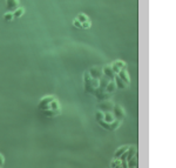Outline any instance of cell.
<instances>
[{
    "instance_id": "cell-3",
    "label": "cell",
    "mask_w": 176,
    "mask_h": 168,
    "mask_svg": "<svg viewBox=\"0 0 176 168\" xmlns=\"http://www.w3.org/2000/svg\"><path fill=\"white\" fill-rule=\"evenodd\" d=\"M55 99V96L53 95H47V96H43L41 100L39 101V110L40 111H45V110H49V105L51 102Z\"/></svg>"
},
{
    "instance_id": "cell-27",
    "label": "cell",
    "mask_w": 176,
    "mask_h": 168,
    "mask_svg": "<svg viewBox=\"0 0 176 168\" xmlns=\"http://www.w3.org/2000/svg\"><path fill=\"white\" fill-rule=\"evenodd\" d=\"M128 168H134V167H128Z\"/></svg>"
},
{
    "instance_id": "cell-24",
    "label": "cell",
    "mask_w": 176,
    "mask_h": 168,
    "mask_svg": "<svg viewBox=\"0 0 176 168\" xmlns=\"http://www.w3.org/2000/svg\"><path fill=\"white\" fill-rule=\"evenodd\" d=\"M91 21H86V22H83V24H81V28H83V30H89L91 28Z\"/></svg>"
},
{
    "instance_id": "cell-21",
    "label": "cell",
    "mask_w": 176,
    "mask_h": 168,
    "mask_svg": "<svg viewBox=\"0 0 176 168\" xmlns=\"http://www.w3.org/2000/svg\"><path fill=\"white\" fill-rule=\"evenodd\" d=\"M4 19H5V21H7V22H10V21H12L13 20V13H11V12H6L5 14H4Z\"/></svg>"
},
{
    "instance_id": "cell-11",
    "label": "cell",
    "mask_w": 176,
    "mask_h": 168,
    "mask_svg": "<svg viewBox=\"0 0 176 168\" xmlns=\"http://www.w3.org/2000/svg\"><path fill=\"white\" fill-rule=\"evenodd\" d=\"M128 148H129V146L127 145V146H121V147H119L116 149V152L114 153V159H120V156L122 155V154H124L127 150H128Z\"/></svg>"
},
{
    "instance_id": "cell-14",
    "label": "cell",
    "mask_w": 176,
    "mask_h": 168,
    "mask_svg": "<svg viewBox=\"0 0 176 168\" xmlns=\"http://www.w3.org/2000/svg\"><path fill=\"white\" fill-rule=\"evenodd\" d=\"M114 82H115V86H116V88H119V90H124L127 86H126V84L117 76V75H115L114 76Z\"/></svg>"
},
{
    "instance_id": "cell-12",
    "label": "cell",
    "mask_w": 176,
    "mask_h": 168,
    "mask_svg": "<svg viewBox=\"0 0 176 168\" xmlns=\"http://www.w3.org/2000/svg\"><path fill=\"white\" fill-rule=\"evenodd\" d=\"M60 113H61V111H52V110H45V111H42V114L45 116H47V118L58 116V115H60Z\"/></svg>"
},
{
    "instance_id": "cell-4",
    "label": "cell",
    "mask_w": 176,
    "mask_h": 168,
    "mask_svg": "<svg viewBox=\"0 0 176 168\" xmlns=\"http://www.w3.org/2000/svg\"><path fill=\"white\" fill-rule=\"evenodd\" d=\"M93 94H94V96L100 100V101H105V100H109V98H110V95L112 94H108L105 90H101V88H95L94 91H93Z\"/></svg>"
},
{
    "instance_id": "cell-1",
    "label": "cell",
    "mask_w": 176,
    "mask_h": 168,
    "mask_svg": "<svg viewBox=\"0 0 176 168\" xmlns=\"http://www.w3.org/2000/svg\"><path fill=\"white\" fill-rule=\"evenodd\" d=\"M112 113H113L115 120H119V121H121V122H122L123 119L126 118V111H124L123 107L120 106V105H114V106H113V110H112Z\"/></svg>"
},
{
    "instance_id": "cell-20",
    "label": "cell",
    "mask_w": 176,
    "mask_h": 168,
    "mask_svg": "<svg viewBox=\"0 0 176 168\" xmlns=\"http://www.w3.org/2000/svg\"><path fill=\"white\" fill-rule=\"evenodd\" d=\"M77 19H78L81 24H83V22H86V21H89V18H88L86 14H83V13H80L78 17H77Z\"/></svg>"
},
{
    "instance_id": "cell-7",
    "label": "cell",
    "mask_w": 176,
    "mask_h": 168,
    "mask_svg": "<svg viewBox=\"0 0 176 168\" xmlns=\"http://www.w3.org/2000/svg\"><path fill=\"white\" fill-rule=\"evenodd\" d=\"M102 74L103 76L106 78V79H108L109 81L110 80H114V72H113V70H112V67H110V65H107V66H105L103 68H102Z\"/></svg>"
},
{
    "instance_id": "cell-6",
    "label": "cell",
    "mask_w": 176,
    "mask_h": 168,
    "mask_svg": "<svg viewBox=\"0 0 176 168\" xmlns=\"http://www.w3.org/2000/svg\"><path fill=\"white\" fill-rule=\"evenodd\" d=\"M20 7V2L19 0H6V8H7V12H11L13 13L17 8Z\"/></svg>"
},
{
    "instance_id": "cell-22",
    "label": "cell",
    "mask_w": 176,
    "mask_h": 168,
    "mask_svg": "<svg viewBox=\"0 0 176 168\" xmlns=\"http://www.w3.org/2000/svg\"><path fill=\"white\" fill-rule=\"evenodd\" d=\"M95 119H96V121H102L103 120V112H101V111H99L95 113Z\"/></svg>"
},
{
    "instance_id": "cell-15",
    "label": "cell",
    "mask_w": 176,
    "mask_h": 168,
    "mask_svg": "<svg viewBox=\"0 0 176 168\" xmlns=\"http://www.w3.org/2000/svg\"><path fill=\"white\" fill-rule=\"evenodd\" d=\"M49 110H52V111H61L60 104H59V101L57 100V99H54V100L51 102V105H49Z\"/></svg>"
},
{
    "instance_id": "cell-23",
    "label": "cell",
    "mask_w": 176,
    "mask_h": 168,
    "mask_svg": "<svg viewBox=\"0 0 176 168\" xmlns=\"http://www.w3.org/2000/svg\"><path fill=\"white\" fill-rule=\"evenodd\" d=\"M99 125L102 127V128H105L106 131H109V124H107V122H105L103 120L102 121H99Z\"/></svg>"
},
{
    "instance_id": "cell-2",
    "label": "cell",
    "mask_w": 176,
    "mask_h": 168,
    "mask_svg": "<svg viewBox=\"0 0 176 168\" xmlns=\"http://www.w3.org/2000/svg\"><path fill=\"white\" fill-rule=\"evenodd\" d=\"M83 86H85V92L86 93L93 94L94 88L92 86V78H91V75L88 73V71L85 72V74H83Z\"/></svg>"
},
{
    "instance_id": "cell-16",
    "label": "cell",
    "mask_w": 176,
    "mask_h": 168,
    "mask_svg": "<svg viewBox=\"0 0 176 168\" xmlns=\"http://www.w3.org/2000/svg\"><path fill=\"white\" fill-rule=\"evenodd\" d=\"M120 126H121V121H119V120H114L113 122H110V124H109V132L116 131Z\"/></svg>"
},
{
    "instance_id": "cell-8",
    "label": "cell",
    "mask_w": 176,
    "mask_h": 168,
    "mask_svg": "<svg viewBox=\"0 0 176 168\" xmlns=\"http://www.w3.org/2000/svg\"><path fill=\"white\" fill-rule=\"evenodd\" d=\"M88 73H89L92 79H96V80H100V79L103 76V74H102V70L99 68V67H92V68L88 71Z\"/></svg>"
},
{
    "instance_id": "cell-19",
    "label": "cell",
    "mask_w": 176,
    "mask_h": 168,
    "mask_svg": "<svg viewBox=\"0 0 176 168\" xmlns=\"http://www.w3.org/2000/svg\"><path fill=\"white\" fill-rule=\"evenodd\" d=\"M109 168H121V161L120 159H113L109 164Z\"/></svg>"
},
{
    "instance_id": "cell-5",
    "label": "cell",
    "mask_w": 176,
    "mask_h": 168,
    "mask_svg": "<svg viewBox=\"0 0 176 168\" xmlns=\"http://www.w3.org/2000/svg\"><path fill=\"white\" fill-rule=\"evenodd\" d=\"M113 106L114 104L110 101V100H105V101H101V104H99L98 110L101 112H112L113 110Z\"/></svg>"
},
{
    "instance_id": "cell-17",
    "label": "cell",
    "mask_w": 176,
    "mask_h": 168,
    "mask_svg": "<svg viewBox=\"0 0 176 168\" xmlns=\"http://www.w3.org/2000/svg\"><path fill=\"white\" fill-rule=\"evenodd\" d=\"M24 13H25V8H24V7H19V8H17V10L13 12V18L19 19L20 17L24 16Z\"/></svg>"
},
{
    "instance_id": "cell-13",
    "label": "cell",
    "mask_w": 176,
    "mask_h": 168,
    "mask_svg": "<svg viewBox=\"0 0 176 168\" xmlns=\"http://www.w3.org/2000/svg\"><path fill=\"white\" fill-rule=\"evenodd\" d=\"M114 120H115V118H114V115H113V113L112 112H105L103 113V121H105V122L110 124V122H113Z\"/></svg>"
},
{
    "instance_id": "cell-25",
    "label": "cell",
    "mask_w": 176,
    "mask_h": 168,
    "mask_svg": "<svg viewBox=\"0 0 176 168\" xmlns=\"http://www.w3.org/2000/svg\"><path fill=\"white\" fill-rule=\"evenodd\" d=\"M73 26H74L75 28H81V22L79 21L78 19H74V20H73Z\"/></svg>"
},
{
    "instance_id": "cell-10",
    "label": "cell",
    "mask_w": 176,
    "mask_h": 168,
    "mask_svg": "<svg viewBox=\"0 0 176 168\" xmlns=\"http://www.w3.org/2000/svg\"><path fill=\"white\" fill-rule=\"evenodd\" d=\"M116 86H115V82H114V80H110L108 84H107V86H106V88H105V91L107 92L108 94H113L115 91H116Z\"/></svg>"
},
{
    "instance_id": "cell-18",
    "label": "cell",
    "mask_w": 176,
    "mask_h": 168,
    "mask_svg": "<svg viewBox=\"0 0 176 168\" xmlns=\"http://www.w3.org/2000/svg\"><path fill=\"white\" fill-rule=\"evenodd\" d=\"M113 64L116 66L120 71H121V70H127V65H126V62H123L122 60H116V61H114Z\"/></svg>"
},
{
    "instance_id": "cell-26",
    "label": "cell",
    "mask_w": 176,
    "mask_h": 168,
    "mask_svg": "<svg viewBox=\"0 0 176 168\" xmlns=\"http://www.w3.org/2000/svg\"><path fill=\"white\" fill-rule=\"evenodd\" d=\"M4 164H5V159H4V156L0 154V167L1 168L4 167Z\"/></svg>"
},
{
    "instance_id": "cell-9",
    "label": "cell",
    "mask_w": 176,
    "mask_h": 168,
    "mask_svg": "<svg viewBox=\"0 0 176 168\" xmlns=\"http://www.w3.org/2000/svg\"><path fill=\"white\" fill-rule=\"evenodd\" d=\"M117 76L126 84V86L128 87L129 85H130V76L128 74V72H127V70H121L119 73H117Z\"/></svg>"
}]
</instances>
